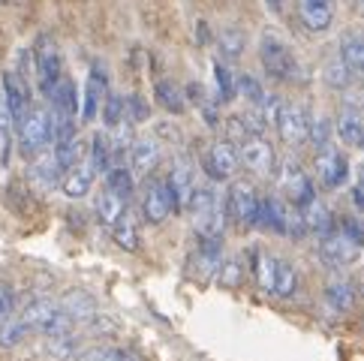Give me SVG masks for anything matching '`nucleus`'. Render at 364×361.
Here are the masks:
<instances>
[{"mask_svg": "<svg viewBox=\"0 0 364 361\" xmlns=\"http://www.w3.org/2000/svg\"><path fill=\"white\" fill-rule=\"evenodd\" d=\"M325 82H328L334 90H346L349 85H353L355 82V75H353V70H349L346 67V63H343V58L341 55H337V58H331L328 60V67H325Z\"/></svg>", "mask_w": 364, "mask_h": 361, "instance_id": "35", "label": "nucleus"}, {"mask_svg": "<svg viewBox=\"0 0 364 361\" xmlns=\"http://www.w3.org/2000/svg\"><path fill=\"white\" fill-rule=\"evenodd\" d=\"M124 211H127V199H121L114 190L106 187V190H102L100 196H97V217H100V223H102V226H109V229H112V226L124 217Z\"/></svg>", "mask_w": 364, "mask_h": 361, "instance_id": "25", "label": "nucleus"}, {"mask_svg": "<svg viewBox=\"0 0 364 361\" xmlns=\"http://www.w3.org/2000/svg\"><path fill=\"white\" fill-rule=\"evenodd\" d=\"M196 31H199V33H196V40H199V43H208V40H211V33H208V24H205V21L196 24Z\"/></svg>", "mask_w": 364, "mask_h": 361, "instance_id": "45", "label": "nucleus"}, {"mask_svg": "<svg viewBox=\"0 0 364 361\" xmlns=\"http://www.w3.org/2000/svg\"><path fill=\"white\" fill-rule=\"evenodd\" d=\"M63 172L58 169V163H55V157H40L33 166H31V184L36 187V190H51L58 184V178H60Z\"/></svg>", "mask_w": 364, "mask_h": 361, "instance_id": "31", "label": "nucleus"}, {"mask_svg": "<svg viewBox=\"0 0 364 361\" xmlns=\"http://www.w3.org/2000/svg\"><path fill=\"white\" fill-rule=\"evenodd\" d=\"M337 55L343 58V63L353 70L355 79H364V31L361 28H349L341 36V51Z\"/></svg>", "mask_w": 364, "mask_h": 361, "instance_id": "23", "label": "nucleus"}, {"mask_svg": "<svg viewBox=\"0 0 364 361\" xmlns=\"http://www.w3.org/2000/svg\"><path fill=\"white\" fill-rule=\"evenodd\" d=\"M217 45H220V55L226 60H238L244 55V31L241 28H223L217 36Z\"/></svg>", "mask_w": 364, "mask_h": 361, "instance_id": "33", "label": "nucleus"}, {"mask_svg": "<svg viewBox=\"0 0 364 361\" xmlns=\"http://www.w3.org/2000/svg\"><path fill=\"white\" fill-rule=\"evenodd\" d=\"M106 187L114 190L121 199L129 202V196H133V190H136V175H133V169H129V166H124V163H114L112 169L106 172Z\"/></svg>", "mask_w": 364, "mask_h": 361, "instance_id": "30", "label": "nucleus"}, {"mask_svg": "<svg viewBox=\"0 0 364 361\" xmlns=\"http://www.w3.org/2000/svg\"><path fill=\"white\" fill-rule=\"evenodd\" d=\"M238 94L250 102V106H259L262 97H265V90H262V85H259V79H253V75H241L238 79Z\"/></svg>", "mask_w": 364, "mask_h": 361, "instance_id": "41", "label": "nucleus"}, {"mask_svg": "<svg viewBox=\"0 0 364 361\" xmlns=\"http://www.w3.org/2000/svg\"><path fill=\"white\" fill-rule=\"evenodd\" d=\"M33 67H36V85L46 97H51V90L58 87V82L63 79V58L60 48L51 36H40L33 45Z\"/></svg>", "mask_w": 364, "mask_h": 361, "instance_id": "8", "label": "nucleus"}, {"mask_svg": "<svg viewBox=\"0 0 364 361\" xmlns=\"http://www.w3.org/2000/svg\"><path fill=\"white\" fill-rule=\"evenodd\" d=\"M277 190L283 193V199L295 205V208H304L316 199V190H314V180L310 175L301 169V163L295 157H283L280 160V169H277Z\"/></svg>", "mask_w": 364, "mask_h": 361, "instance_id": "6", "label": "nucleus"}, {"mask_svg": "<svg viewBox=\"0 0 364 361\" xmlns=\"http://www.w3.org/2000/svg\"><path fill=\"white\" fill-rule=\"evenodd\" d=\"M28 328H24V322H21V316H6V319H0V346L4 350H12V346H18L24 338H28Z\"/></svg>", "mask_w": 364, "mask_h": 361, "instance_id": "34", "label": "nucleus"}, {"mask_svg": "<svg viewBox=\"0 0 364 361\" xmlns=\"http://www.w3.org/2000/svg\"><path fill=\"white\" fill-rule=\"evenodd\" d=\"M109 97V72L100 67V63H94L87 72V82H85V97H82V121H97V114L102 109V102H106Z\"/></svg>", "mask_w": 364, "mask_h": 361, "instance_id": "15", "label": "nucleus"}, {"mask_svg": "<svg viewBox=\"0 0 364 361\" xmlns=\"http://www.w3.org/2000/svg\"><path fill=\"white\" fill-rule=\"evenodd\" d=\"M148 118V102L141 99L139 94H133L127 99V121L129 124H139V121H145Z\"/></svg>", "mask_w": 364, "mask_h": 361, "instance_id": "42", "label": "nucleus"}, {"mask_svg": "<svg viewBox=\"0 0 364 361\" xmlns=\"http://www.w3.org/2000/svg\"><path fill=\"white\" fill-rule=\"evenodd\" d=\"M355 6H358V12H361V16H364V0H355Z\"/></svg>", "mask_w": 364, "mask_h": 361, "instance_id": "47", "label": "nucleus"}, {"mask_svg": "<svg viewBox=\"0 0 364 361\" xmlns=\"http://www.w3.org/2000/svg\"><path fill=\"white\" fill-rule=\"evenodd\" d=\"M175 211V199H172V190H168L166 178L163 180H151L141 193V217L151 223V226H160L166 223Z\"/></svg>", "mask_w": 364, "mask_h": 361, "instance_id": "12", "label": "nucleus"}, {"mask_svg": "<svg viewBox=\"0 0 364 361\" xmlns=\"http://www.w3.org/2000/svg\"><path fill=\"white\" fill-rule=\"evenodd\" d=\"M253 277H256V286L262 292H268V295H274V298H292V295L298 292L295 268L274 253H265V250L256 253Z\"/></svg>", "mask_w": 364, "mask_h": 361, "instance_id": "2", "label": "nucleus"}, {"mask_svg": "<svg viewBox=\"0 0 364 361\" xmlns=\"http://www.w3.org/2000/svg\"><path fill=\"white\" fill-rule=\"evenodd\" d=\"M353 202H355L358 211H364V166L358 169V175L353 180Z\"/></svg>", "mask_w": 364, "mask_h": 361, "instance_id": "44", "label": "nucleus"}, {"mask_svg": "<svg viewBox=\"0 0 364 361\" xmlns=\"http://www.w3.org/2000/svg\"><path fill=\"white\" fill-rule=\"evenodd\" d=\"M12 313H16V295H12L6 283H0V319H6Z\"/></svg>", "mask_w": 364, "mask_h": 361, "instance_id": "43", "label": "nucleus"}, {"mask_svg": "<svg viewBox=\"0 0 364 361\" xmlns=\"http://www.w3.org/2000/svg\"><path fill=\"white\" fill-rule=\"evenodd\" d=\"M94 178H97V169H94V163H90V157H79L60 175V190L67 193L70 199H85L90 187H94Z\"/></svg>", "mask_w": 364, "mask_h": 361, "instance_id": "16", "label": "nucleus"}, {"mask_svg": "<svg viewBox=\"0 0 364 361\" xmlns=\"http://www.w3.org/2000/svg\"><path fill=\"white\" fill-rule=\"evenodd\" d=\"M361 247H364V232L355 223H346V226H334L325 232L319 241V256L331 268H341V265L355 262Z\"/></svg>", "mask_w": 364, "mask_h": 361, "instance_id": "3", "label": "nucleus"}, {"mask_svg": "<svg viewBox=\"0 0 364 361\" xmlns=\"http://www.w3.org/2000/svg\"><path fill=\"white\" fill-rule=\"evenodd\" d=\"M238 157H241V166L250 169L253 175L259 178H271L274 175V148L268 145L265 136H244L241 145H238Z\"/></svg>", "mask_w": 364, "mask_h": 361, "instance_id": "11", "label": "nucleus"}, {"mask_svg": "<svg viewBox=\"0 0 364 361\" xmlns=\"http://www.w3.org/2000/svg\"><path fill=\"white\" fill-rule=\"evenodd\" d=\"M325 304H328L331 313H349L355 304V286L349 280H334L325 289Z\"/></svg>", "mask_w": 364, "mask_h": 361, "instance_id": "24", "label": "nucleus"}, {"mask_svg": "<svg viewBox=\"0 0 364 361\" xmlns=\"http://www.w3.org/2000/svg\"><path fill=\"white\" fill-rule=\"evenodd\" d=\"M259 205H262V196L256 193L250 180H235L226 193V211L241 229L259 226Z\"/></svg>", "mask_w": 364, "mask_h": 361, "instance_id": "9", "label": "nucleus"}, {"mask_svg": "<svg viewBox=\"0 0 364 361\" xmlns=\"http://www.w3.org/2000/svg\"><path fill=\"white\" fill-rule=\"evenodd\" d=\"M214 82H217V99L220 102H229V99L238 97V79H235V72L229 70V63H223V60L214 63Z\"/></svg>", "mask_w": 364, "mask_h": 361, "instance_id": "32", "label": "nucleus"}, {"mask_svg": "<svg viewBox=\"0 0 364 361\" xmlns=\"http://www.w3.org/2000/svg\"><path fill=\"white\" fill-rule=\"evenodd\" d=\"M160 141L154 139H136L133 148H129V169L136 178H145L160 166Z\"/></svg>", "mask_w": 364, "mask_h": 361, "instance_id": "21", "label": "nucleus"}, {"mask_svg": "<svg viewBox=\"0 0 364 361\" xmlns=\"http://www.w3.org/2000/svg\"><path fill=\"white\" fill-rule=\"evenodd\" d=\"M90 163H94V169L97 175H106L112 166H114V145H112V139L106 133H97L94 139H90Z\"/></svg>", "mask_w": 364, "mask_h": 361, "instance_id": "28", "label": "nucleus"}, {"mask_svg": "<svg viewBox=\"0 0 364 361\" xmlns=\"http://www.w3.org/2000/svg\"><path fill=\"white\" fill-rule=\"evenodd\" d=\"M241 166V157H238V148L232 139H217L208 145L205 157H202V169L205 175L214 180V184H220V180H229L232 175L238 172Z\"/></svg>", "mask_w": 364, "mask_h": 361, "instance_id": "10", "label": "nucleus"}, {"mask_svg": "<svg viewBox=\"0 0 364 361\" xmlns=\"http://www.w3.org/2000/svg\"><path fill=\"white\" fill-rule=\"evenodd\" d=\"M100 112H102V121H106L109 130H118V126L127 121V99L118 94H109Z\"/></svg>", "mask_w": 364, "mask_h": 361, "instance_id": "37", "label": "nucleus"}, {"mask_svg": "<svg viewBox=\"0 0 364 361\" xmlns=\"http://www.w3.org/2000/svg\"><path fill=\"white\" fill-rule=\"evenodd\" d=\"M259 60H262V70L268 72V79H274V82H301V75H304L301 63L292 55V48L274 33L262 36V43H259Z\"/></svg>", "mask_w": 364, "mask_h": 361, "instance_id": "4", "label": "nucleus"}, {"mask_svg": "<svg viewBox=\"0 0 364 361\" xmlns=\"http://www.w3.org/2000/svg\"><path fill=\"white\" fill-rule=\"evenodd\" d=\"M265 4H268V9H271V12H280L286 0H265Z\"/></svg>", "mask_w": 364, "mask_h": 361, "instance_id": "46", "label": "nucleus"}, {"mask_svg": "<svg viewBox=\"0 0 364 361\" xmlns=\"http://www.w3.org/2000/svg\"><path fill=\"white\" fill-rule=\"evenodd\" d=\"M337 136L349 148H364V109L355 99L343 102L341 118H337Z\"/></svg>", "mask_w": 364, "mask_h": 361, "instance_id": "18", "label": "nucleus"}, {"mask_svg": "<svg viewBox=\"0 0 364 361\" xmlns=\"http://www.w3.org/2000/svg\"><path fill=\"white\" fill-rule=\"evenodd\" d=\"M349 175V163L343 157V151H337L334 145H325L316 153V178L325 190H337Z\"/></svg>", "mask_w": 364, "mask_h": 361, "instance_id": "14", "label": "nucleus"}, {"mask_svg": "<svg viewBox=\"0 0 364 361\" xmlns=\"http://www.w3.org/2000/svg\"><path fill=\"white\" fill-rule=\"evenodd\" d=\"M301 217H304V229H307V232H316V235H325L328 229H334L331 211L325 208L319 199H314L310 205H304V208H301Z\"/></svg>", "mask_w": 364, "mask_h": 361, "instance_id": "29", "label": "nucleus"}, {"mask_svg": "<svg viewBox=\"0 0 364 361\" xmlns=\"http://www.w3.org/2000/svg\"><path fill=\"white\" fill-rule=\"evenodd\" d=\"M12 114L6 109V99L4 94H0V163L9 160V141H12Z\"/></svg>", "mask_w": 364, "mask_h": 361, "instance_id": "40", "label": "nucleus"}, {"mask_svg": "<svg viewBox=\"0 0 364 361\" xmlns=\"http://www.w3.org/2000/svg\"><path fill=\"white\" fill-rule=\"evenodd\" d=\"M55 141V126H51V112L33 109L18 121V145L21 153L28 157H40V153Z\"/></svg>", "mask_w": 364, "mask_h": 361, "instance_id": "7", "label": "nucleus"}, {"mask_svg": "<svg viewBox=\"0 0 364 361\" xmlns=\"http://www.w3.org/2000/svg\"><path fill=\"white\" fill-rule=\"evenodd\" d=\"M166 184H168V190H172L175 208H187L193 190H196V172H193V163L187 157L175 160L172 172H168V178H166Z\"/></svg>", "mask_w": 364, "mask_h": 361, "instance_id": "19", "label": "nucleus"}, {"mask_svg": "<svg viewBox=\"0 0 364 361\" xmlns=\"http://www.w3.org/2000/svg\"><path fill=\"white\" fill-rule=\"evenodd\" d=\"M154 99H157L160 106L166 112H172V114H181L187 109V94L175 82H168V79H160L157 85H154Z\"/></svg>", "mask_w": 364, "mask_h": 361, "instance_id": "26", "label": "nucleus"}, {"mask_svg": "<svg viewBox=\"0 0 364 361\" xmlns=\"http://www.w3.org/2000/svg\"><path fill=\"white\" fill-rule=\"evenodd\" d=\"M298 21L307 33H325L334 21V0H298Z\"/></svg>", "mask_w": 364, "mask_h": 361, "instance_id": "17", "label": "nucleus"}, {"mask_svg": "<svg viewBox=\"0 0 364 361\" xmlns=\"http://www.w3.org/2000/svg\"><path fill=\"white\" fill-rule=\"evenodd\" d=\"M24 328L46 334V338H55V334H70L73 331V319L63 311V304L51 301V298H33L24 311L18 313Z\"/></svg>", "mask_w": 364, "mask_h": 361, "instance_id": "5", "label": "nucleus"}, {"mask_svg": "<svg viewBox=\"0 0 364 361\" xmlns=\"http://www.w3.org/2000/svg\"><path fill=\"white\" fill-rule=\"evenodd\" d=\"M112 238L118 241V247H124V250H139V241H141V235H139V220L133 217V211H124V217L118 223H114L112 229Z\"/></svg>", "mask_w": 364, "mask_h": 361, "instance_id": "27", "label": "nucleus"}, {"mask_svg": "<svg viewBox=\"0 0 364 361\" xmlns=\"http://www.w3.org/2000/svg\"><path fill=\"white\" fill-rule=\"evenodd\" d=\"M63 311L70 313V319L73 322H79V319H90L94 316V301L87 298V295H82V292H73L67 301H63Z\"/></svg>", "mask_w": 364, "mask_h": 361, "instance_id": "39", "label": "nucleus"}, {"mask_svg": "<svg viewBox=\"0 0 364 361\" xmlns=\"http://www.w3.org/2000/svg\"><path fill=\"white\" fill-rule=\"evenodd\" d=\"M190 265L199 271L202 280H211L220 268H223V250H220V241L217 238H199V247L193 253Z\"/></svg>", "mask_w": 364, "mask_h": 361, "instance_id": "22", "label": "nucleus"}, {"mask_svg": "<svg viewBox=\"0 0 364 361\" xmlns=\"http://www.w3.org/2000/svg\"><path fill=\"white\" fill-rule=\"evenodd\" d=\"M4 99H6V109L12 114V124L18 126V121L31 112V90L24 85L21 75L12 72V70L4 75Z\"/></svg>", "mask_w": 364, "mask_h": 361, "instance_id": "20", "label": "nucleus"}, {"mask_svg": "<svg viewBox=\"0 0 364 361\" xmlns=\"http://www.w3.org/2000/svg\"><path fill=\"white\" fill-rule=\"evenodd\" d=\"M193 229H196L199 238H223L226 232V199L220 196V190L214 184H205L193 190V196L187 202Z\"/></svg>", "mask_w": 364, "mask_h": 361, "instance_id": "1", "label": "nucleus"}, {"mask_svg": "<svg viewBox=\"0 0 364 361\" xmlns=\"http://www.w3.org/2000/svg\"><path fill=\"white\" fill-rule=\"evenodd\" d=\"M274 126H277V133H280V139H283V145L298 148L301 141H307L310 114H307L304 106H298V102H283Z\"/></svg>", "mask_w": 364, "mask_h": 361, "instance_id": "13", "label": "nucleus"}, {"mask_svg": "<svg viewBox=\"0 0 364 361\" xmlns=\"http://www.w3.org/2000/svg\"><path fill=\"white\" fill-rule=\"evenodd\" d=\"M75 361H136V358L124 350H114V346H90V350L79 352Z\"/></svg>", "mask_w": 364, "mask_h": 361, "instance_id": "38", "label": "nucleus"}, {"mask_svg": "<svg viewBox=\"0 0 364 361\" xmlns=\"http://www.w3.org/2000/svg\"><path fill=\"white\" fill-rule=\"evenodd\" d=\"M331 133H334V124L325 118V114H314V118H310L307 141H310V145H314L316 151L325 148V145H331Z\"/></svg>", "mask_w": 364, "mask_h": 361, "instance_id": "36", "label": "nucleus"}]
</instances>
